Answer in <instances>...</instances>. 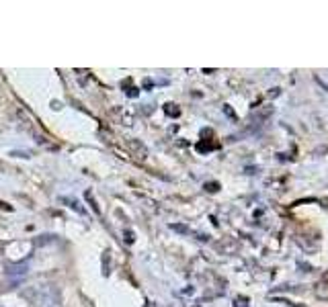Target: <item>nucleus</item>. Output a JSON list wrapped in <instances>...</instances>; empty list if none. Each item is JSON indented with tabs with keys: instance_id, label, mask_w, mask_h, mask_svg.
<instances>
[{
	"instance_id": "1",
	"label": "nucleus",
	"mask_w": 328,
	"mask_h": 307,
	"mask_svg": "<svg viewBox=\"0 0 328 307\" xmlns=\"http://www.w3.org/2000/svg\"><path fill=\"white\" fill-rule=\"evenodd\" d=\"M25 297L31 299L35 305H56L58 299H60L58 291L53 287H49V285H45V287L37 285L33 289H29V291H25Z\"/></svg>"
},
{
	"instance_id": "2",
	"label": "nucleus",
	"mask_w": 328,
	"mask_h": 307,
	"mask_svg": "<svg viewBox=\"0 0 328 307\" xmlns=\"http://www.w3.org/2000/svg\"><path fill=\"white\" fill-rule=\"evenodd\" d=\"M27 268H29V264H27V262L12 264V266H8V277H21V275H25V273H27Z\"/></svg>"
},
{
	"instance_id": "3",
	"label": "nucleus",
	"mask_w": 328,
	"mask_h": 307,
	"mask_svg": "<svg viewBox=\"0 0 328 307\" xmlns=\"http://www.w3.org/2000/svg\"><path fill=\"white\" fill-rule=\"evenodd\" d=\"M62 201H64V203H68V207H70V209H74V211H78V213H84V209L78 205V201H74V199H66V197H64Z\"/></svg>"
}]
</instances>
